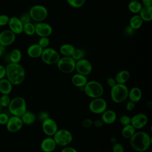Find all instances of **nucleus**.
Returning <instances> with one entry per match:
<instances>
[{"label":"nucleus","instance_id":"49","mask_svg":"<svg viewBox=\"0 0 152 152\" xmlns=\"http://www.w3.org/2000/svg\"><path fill=\"white\" fill-rule=\"evenodd\" d=\"M6 76L5 66L0 64V80L5 78Z\"/></svg>","mask_w":152,"mask_h":152},{"label":"nucleus","instance_id":"48","mask_svg":"<svg viewBox=\"0 0 152 152\" xmlns=\"http://www.w3.org/2000/svg\"><path fill=\"white\" fill-rule=\"evenodd\" d=\"M61 152H78V151L75 148L67 145V146L64 147V148L62 149Z\"/></svg>","mask_w":152,"mask_h":152},{"label":"nucleus","instance_id":"3","mask_svg":"<svg viewBox=\"0 0 152 152\" xmlns=\"http://www.w3.org/2000/svg\"><path fill=\"white\" fill-rule=\"evenodd\" d=\"M128 91L129 88L125 84L116 83L110 87V98L115 103H122L128 99Z\"/></svg>","mask_w":152,"mask_h":152},{"label":"nucleus","instance_id":"14","mask_svg":"<svg viewBox=\"0 0 152 152\" xmlns=\"http://www.w3.org/2000/svg\"><path fill=\"white\" fill-rule=\"evenodd\" d=\"M23 122L20 116L12 115L9 118L5 125L7 131L10 132L15 133L19 131L23 128Z\"/></svg>","mask_w":152,"mask_h":152},{"label":"nucleus","instance_id":"31","mask_svg":"<svg viewBox=\"0 0 152 152\" xmlns=\"http://www.w3.org/2000/svg\"><path fill=\"white\" fill-rule=\"evenodd\" d=\"M128 8L131 12L138 14L142 8V5L140 1H130L128 4Z\"/></svg>","mask_w":152,"mask_h":152},{"label":"nucleus","instance_id":"17","mask_svg":"<svg viewBox=\"0 0 152 152\" xmlns=\"http://www.w3.org/2000/svg\"><path fill=\"white\" fill-rule=\"evenodd\" d=\"M8 26L9 29L16 35L20 34L23 33V24L20 21L19 17L15 16L10 17Z\"/></svg>","mask_w":152,"mask_h":152},{"label":"nucleus","instance_id":"44","mask_svg":"<svg viewBox=\"0 0 152 152\" xmlns=\"http://www.w3.org/2000/svg\"><path fill=\"white\" fill-rule=\"evenodd\" d=\"M135 107V103L129 100L126 103V105H125V108L126 109V110L128 111H132L134 109Z\"/></svg>","mask_w":152,"mask_h":152},{"label":"nucleus","instance_id":"22","mask_svg":"<svg viewBox=\"0 0 152 152\" xmlns=\"http://www.w3.org/2000/svg\"><path fill=\"white\" fill-rule=\"evenodd\" d=\"M142 96V93L141 90L138 87H132L131 89H129L128 96L129 100L135 103L139 102Z\"/></svg>","mask_w":152,"mask_h":152},{"label":"nucleus","instance_id":"30","mask_svg":"<svg viewBox=\"0 0 152 152\" xmlns=\"http://www.w3.org/2000/svg\"><path fill=\"white\" fill-rule=\"evenodd\" d=\"M10 62L12 63H20L22 58V53L20 49H12L8 56Z\"/></svg>","mask_w":152,"mask_h":152},{"label":"nucleus","instance_id":"52","mask_svg":"<svg viewBox=\"0 0 152 152\" xmlns=\"http://www.w3.org/2000/svg\"><path fill=\"white\" fill-rule=\"evenodd\" d=\"M111 142H112V144H114V143L116 142V139L115 137H112V138H111Z\"/></svg>","mask_w":152,"mask_h":152},{"label":"nucleus","instance_id":"9","mask_svg":"<svg viewBox=\"0 0 152 152\" xmlns=\"http://www.w3.org/2000/svg\"><path fill=\"white\" fill-rule=\"evenodd\" d=\"M75 62L71 56H62L56 65L58 69L62 73L70 74L75 71Z\"/></svg>","mask_w":152,"mask_h":152},{"label":"nucleus","instance_id":"10","mask_svg":"<svg viewBox=\"0 0 152 152\" xmlns=\"http://www.w3.org/2000/svg\"><path fill=\"white\" fill-rule=\"evenodd\" d=\"M107 103L106 100L102 97L92 99L88 104L90 111L94 114H102L107 109Z\"/></svg>","mask_w":152,"mask_h":152},{"label":"nucleus","instance_id":"11","mask_svg":"<svg viewBox=\"0 0 152 152\" xmlns=\"http://www.w3.org/2000/svg\"><path fill=\"white\" fill-rule=\"evenodd\" d=\"M92 70V64L88 59L83 58L75 62V71H77V73L87 76L91 73Z\"/></svg>","mask_w":152,"mask_h":152},{"label":"nucleus","instance_id":"26","mask_svg":"<svg viewBox=\"0 0 152 152\" xmlns=\"http://www.w3.org/2000/svg\"><path fill=\"white\" fill-rule=\"evenodd\" d=\"M23 124L25 125H31L36 121V116L34 113L30 110H26L21 116H20Z\"/></svg>","mask_w":152,"mask_h":152},{"label":"nucleus","instance_id":"23","mask_svg":"<svg viewBox=\"0 0 152 152\" xmlns=\"http://www.w3.org/2000/svg\"><path fill=\"white\" fill-rule=\"evenodd\" d=\"M12 90V84L7 78L0 80V93L2 94L9 95Z\"/></svg>","mask_w":152,"mask_h":152},{"label":"nucleus","instance_id":"50","mask_svg":"<svg viewBox=\"0 0 152 152\" xmlns=\"http://www.w3.org/2000/svg\"><path fill=\"white\" fill-rule=\"evenodd\" d=\"M142 7H152V0H141Z\"/></svg>","mask_w":152,"mask_h":152},{"label":"nucleus","instance_id":"32","mask_svg":"<svg viewBox=\"0 0 152 152\" xmlns=\"http://www.w3.org/2000/svg\"><path fill=\"white\" fill-rule=\"evenodd\" d=\"M23 32L27 36H33L35 34V26L31 22L23 24Z\"/></svg>","mask_w":152,"mask_h":152},{"label":"nucleus","instance_id":"7","mask_svg":"<svg viewBox=\"0 0 152 152\" xmlns=\"http://www.w3.org/2000/svg\"><path fill=\"white\" fill-rule=\"evenodd\" d=\"M31 20L37 23L43 21L48 15V11L46 7L40 4L32 6L28 11Z\"/></svg>","mask_w":152,"mask_h":152},{"label":"nucleus","instance_id":"24","mask_svg":"<svg viewBox=\"0 0 152 152\" xmlns=\"http://www.w3.org/2000/svg\"><path fill=\"white\" fill-rule=\"evenodd\" d=\"M130 73L128 70H121L119 71L114 77L116 83L125 84L129 79Z\"/></svg>","mask_w":152,"mask_h":152},{"label":"nucleus","instance_id":"6","mask_svg":"<svg viewBox=\"0 0 152 152\" xmlns=\"http://www.w3.org/2000/svg\"><path fill=\"white\" fill-rule=\"evenodd\" d=\"M53 138L57 145L65 147L71 143L73 136L72 133L68 129H58L53 135Z\"/></svg>","mask_w":152,"mask_h":152},{"label":"nucleus","instance_id":"5","mask_svg":"<svg viewBox=\"0 0 152 152\" xmlns=\"http://www.w3.org/2000/svg\"><path fill=\"white\" fill-rule=\"evenodd\" d=\"M83 88L86 96L91 99L102 97L104 93L102 84L96 80L88 81Z\"/></svg>","mask_w":152,"mask_h":152},{"label":"nucleus","instance_id":"27","mask_svg":"<svg viewBox=\"0 0 152 152\" xmlns=\"http://www.w3.org/2000/svg\"><path fill=\"white\" fill-rule=\"evenodd\" d=\"M143 24V21L140 17V16L138 14L133 15L129 21V26L134 30L139 29Z\"/></svg>","mask_w":152,"mask_h":152},{"label":"nucleus","instance_id":"54","mask_svg":"<svg viewBox=\"0 0 152 152\" xmlns=\"http://www.w3.org/2000/svg\"><path fill=\"white\" fill-rule=\"evenodd\" d=\"M129 1H141V0H129Z\"/></svg>","mask_w":152,"mask_h":152},{"label":"nucleus","instance_id":"42","mask_svg":"<svg viewBox=\"0 0 152 152\" xmlns=\"http://www.w3.org/2000/svg\"><path fill=\"white\" fill-rule=\"evenodd\" d=\"M9 116L4 112H0V124L1 125H6Z\"/></svg>","mask_w":152,"mask_h":152},{"label":"nucleus","instance_id":"8","mask_svg":"<svg viewBox=\"0 0 152 152\" xmlns=\"http://www.w3.org/2000/svg\"><path fill=\"white\" fill-rule=\"evenodd\" d=\"M40 58L43 63L52 65L56 64L61 56L59 53L55 49L48 47L43 49Z\"/></svg>","mask_w":152,"mask_h":152},{"label":"nucleus","instance_id":"19","mask_svg":"<svg viewBox=\"0 0 152 152\" xmlns=\"http://www.w3.org/2000/svg\"><path fill=\"white\" fill-rule=\"evenodd\" d=\"M116 113L112 109H106L102 113L101 119L105 124H112L116 121Z\"/></svg>","mask_w":152,"mask_h":152},{"label":"nucleus","instance_id":"15","mask_svg":"<svg viewBox=\"0 0 152 152\" xmlns=\"http://www.w3.org/2000/svg\"><path fill=\"white\" fill-rule=\"evenodd\" d=\"M148 121V116L145 113H138L131 117V124L135 129H141L147 125Z\"/></svg>","mask_w":152,"mask_h":152},{"label":"nucleus","instance_id":"16","mask_svg":"<svg viewBox=\"0 0 152 152\" xmlns=\"http://www.w3.org/2000/svg\"><path fill=\"white\" fill-rule=\"evenodd\" d=\"M16 39V34L10 29L4 30L0 33V45L4 47L12 45Z\"/></svg>","mask_w":152,"mask_h":152},{"label":"nucleus","instance_id":"37","mask_svg":"<svg viewBox=\"0 0 152 152\" xmlns=\"http://www.w3.org/2000/svg\"><path fill=\"white\" fill-rule=\"evenodd\" d=\"M131 117L126 115H124L120 116L119 119V122L122 126H125L131 124Z\"/></svg>","mask_w":152,"mask_h":152},{"label":"nucleus","instance_id":"1","mask_svg":"<svg viewBox=\"0 0 152 152\" xmlns=\"http://www.w3.org/2000/svg\"><path fill=\"white\" fill-rule=\"evenodd\" d=\"M131 148L137 152H144L148 150L151 144V138L146 132L140 131L135 132L129 139Z\"/></svg>","mask_w":152,"mask_h":152},{"label":"nucleus","instance_id":"4","mask_svg":"<svg viewBox=\"0 0 152 152\" xmlns=\"http://www.w3.org/2000/svg\"><path fill=\"white\" fill-rule=\"evenodd\" d=\"M8 108L12 115L20 117L27 110V103L23 97H15L11 99Z\"/></svg>","mask_w":152,"mask_h":152},{"label":"nucleus","instance_id":"51","mask_svg":"<svg viewBox=\"0 0 152 152\" xmlns=\"http://www.w3.org/2000/svg\"><path fill=\"white\" fill-rule=\"evenodd\" d=\"M5 48L3 46L0 45V58L2 56V55L4 54L5 52Z\"/></svg>","mask_w":152,"mask_h":152},{"label":"nucleus","instance_id":"2","mask_svg":"<svg viewBox=\"0 0 152 152\" xmlns=\"http://www.w3.org/2000/svg\"><path fill=\"white\" fill-rule=\"evenodd\" d=\"M6 78L12 85L18 86L23 83L25 79L26 72L20 63L10 62L5 66Z\"/></svg>","mask_w":152,"mask_h":152},{"label":"nucleus","instance_id":"13","mask_svg":"<svg viewBox=\"0 0 152 152\" xmlns=\"http://www.w3.org/2000/svg\"><path fill=\"white\" fill-rule=\"evenodd\" d=\"M35 34L40 37H49L53 31L52 26L43 21L37 22L34 24Z\"/></svg>","mask_w":152,"mask_h":152},{"label":"nucleus","instance_id":"18","mask_svg":"<svg viewBox=\"0 0 152 152\" xmlns=\"http://www.w3.org/2000/svg\"><path fill=\"white\" fill-rule=\"evenodd\" d=\"M56 146L53 137H48L44 138L40 143V149L43 152H53Z\"/></svg>","mask_w":152,"mask_h":152},{"label":"nucleus","instance_id":"46","mask_svg":"<svg viewBox=\"0 0 152 152\" xmlns=\"http://www.w3.org/2000/svg\"><path fill=\"white\" fill-rule=\"evenodd\" d=\"M106 84L108 86L110 87H113L115 84H116V82L115 81V79L114 77H109L106 79Z\"/></svg>","mask_w":152,"mask_h":152},{"label":"nucleus","instance_id":"38","mask_svg":"<svg viewBox=\"0 0 152 152\" xmlns=\"http://www.w3.org/2000/svg\"><path fill=\"white\" fill-rule=\"evenodd\" d=\"M20 21H21V23L24 24L28 23H30L31 21V18L30 17V15L28 12H23V14H21V15H20V17H19Z\"/></svg>","mask_w":152,"mask_h":152},{"label":"nucleus","instance_id":"33","mask_svg":"<svg viewBox=\"0 0 152 152\" xmlns=\"http://www.w3.org/2000/svg\"><path fill=\"white\" fill-rule=\"evenodd\" d=\"M86 55V52L85 50L82 48H75L71 57L75 61L80 60L81 59L84 58V56Z\"/></svg>","mask_w":152,"mask_h":152},{"label":"nucleus","instance_id":"20","mask_svg":"<svg viewBox=\"0 0 152 152\" xmlns=\"http://www.w3.org/2000/svg\"><path fill=\"white\" fill-rule=\"evenodd\" d=\"M43 49L40 47L38 43H33L28 47L27 54L31 58H38L40 57Z\"/></svg>","mask_w":152,"mask_h":152},{"label":"nucleus","instance_id":"25","mask_svg":"<svg viewBox=\"0 0 152 152\" xmlns=\"http://www.w3.org/2000/svg\"><path fill=\"white\" fill-rule=\"evenodd\" d=\"M138 15L143 21H151L152 20V7H142Z\"/></svg>","mask_w":152,"mask_h":152},{"label":"nucleus","instance_id":"21","mask_svg":"<svg viewBox=\"0 0 152 152\" xmlns=\"http://www.w3.org/2000/svg\"><path fill=\"white\" fill-rule=\"evenodd\" d=\"M88 81L87 76L76 73L71 77L72 84L78 88H83Z\"/></svg>","mask_w":152,"mask_h":152},{"label":"nucleus","instance_id":"35","mask_svg":"<svg viewBox=\"0 0 152 152\" xmlns=\"http://www.w3.org/2000/svg\"><path fill=\"white\" fill-rule=\"evenodd\" d=\"M11 101V99L8 94H2L0 97V105L2 107H8Z\"/></svg>","mask_w":152,"mask_h":152},{"label":"nucleus","instance_id":"29","mask_svg":"<svg viewBox=\"0 0 152 152\" xmlns=\"http://www.w3.org/2000/svg\"><path fill=\"white\" fill-rule=\"evenodd\" d=\"M135 130V128L131 124L123 126L121 131V135L124 138L130 139L136 132Z\"/></svg>","mask_w":152,"mask_h":152},{"label":"nucleus","instance_id":"12","mask_svg":"<svg viewBox=\"0 0 152 152\" xmlns=\"http://www.w3.org/2000/svg\"><path fill=\"white\" fill-rule=\"evenodd\" d=\"M42 122V128L44 134L48 137H53L58 129L56 122L49 117Z\"/></svg>","mask_w":152,"mask_h":152},{"label":"nucleus","instance_id":"47","mask_svg":"<svg viewBox=\"0 0 152 152\" xmlns=\"http://www.w3.org/2000/svg\"><path fill=\"white\" fill-rule=\"evenodd\" d=\"M134 31L135 30L134 29H132L129 26H128L126 27H125V28L124 30V33L129 36L132 35L134 33Z\"/></svg>","mask_w":152,"mask_h":152},{"label":"nucleus","instance_id":"43","mask_svg":"<svg viewBox=\"0 0 152 152\" xmlns=\"http://www.w3.org/2000/svg\"><path fill=\"white\" fill-rule=\"evenodd\" d=\"M48 118H49V114L46 111H42L38 115V119L42 122Z\"/></svg>","mask_w":152,"mask_h":152},{"label":"nucleus","instance_id":"41","mask_svg":"<svg viewBox=\"0 0 152 152\" xmlns=\"http://www.w3.org/2000/svg\"><path fill=\"white\" fill-rule=\"evenodd\" d=\"M81 126L84 128H89L93 126V121L90 118H86L81 122Z\"/></svg>","mask_w":152,"mask_h":152},{"label":"nucleus","instance_id":"34","mask_svg":"<svg viewBox=\"0 0 152 152\" xmlns=\"http://www.w3.org/2000/svg\"><path fill=\"white\" fill-rule=\"evenodd\" d=\"M69 6L74 8H80L86 3V0H66Z\"/></svg>","mask_w":152,"mask_h":152},{"label":"nucleus","instance_id":"53","mask_svg":"<svg viewBox=\"0 0 152 152\" xmlns=\"http://www.w3.org/2000/svg\"><path fill=\"white\" fill-rule=\"evenodd\" d=\"M2 107H1V106L0 105V112H2Z\"/></svg>","mask_w":152,"mask_h":152},{"label":"nucleus","instance_id":"55","mask_svg":"<svg viewBox=\"0 0 152 152\" xmlns=\"http://www.w3.org/2000/svg\"><path fill=\"white\" fill-rule=\"evenodd\" d=\"M1 28H0V33H1Z\"/></svg>","mask_w":152,"mask_h":152},{"label":"nucleus","instance_id":"39","mask_svg":"<svg viewBox=\"0 0 152 152\" xmlns=\"http://www.w3.org/2000/svg\"><path fill=\"white\" fill-rule=\"evenodd\" d=\"M112 151L113 152H125V149L122 144L116 142L113 144Z\"/></svg>","mask_w":152,"mask_h":152},{"label":"nucleus","instance_id":"28","mask_svg":"<svg viewBox=\"0 0 152 152\" xmlns=\"http://www.w3.org/2000/svg\"><path fill=\"white\" fill-rule=\"evenodd\" d=\"M75 47L70 43H64L59 47V53L63 56H71Z\"/></svg>","mask_w":152,"mask_h":152},{"label":"nucleus","instance_id":"45","mask_svg":"<svg viewBox=\"0 0 152 152\" xmlns=\"http://www.w3.org/2000/svg\"><path fill=\"white\" fill-rule=\"evenodd\" d=\"M104 124L103 123V122L102 121L101 119H97L93 121V125H94L96 128H100L103 127Z\"/></svg>","mask_w":152,"mask_h":152},{"label":"nucleus","instance_id":"40","mask_svg":"<svg viewBox=\"0 0 152 152\" xmlns=\"http://www.w3.org/2000/svg\"><path fill=\"white\" fill-rule=\"evenodd\" d=\"M10 17L7 14H0V27L8 25Z\"/></svg>","mask_w":152,"mask_h":152},{"label":"nucleus","instance_id":"36","mask_svg":"<svg viewBox=\"0 0 152 152\" xmlns=\"http://www.w3.org/2000/svg\"><path fill=\"white\" fill-rule=\"evenodd\" d=\"M38 45L43 49L49 47L50 44V40L48 37H40L38 40Z\"/></svg>","mask_w":152,"mask_h":152}]
</instances>
